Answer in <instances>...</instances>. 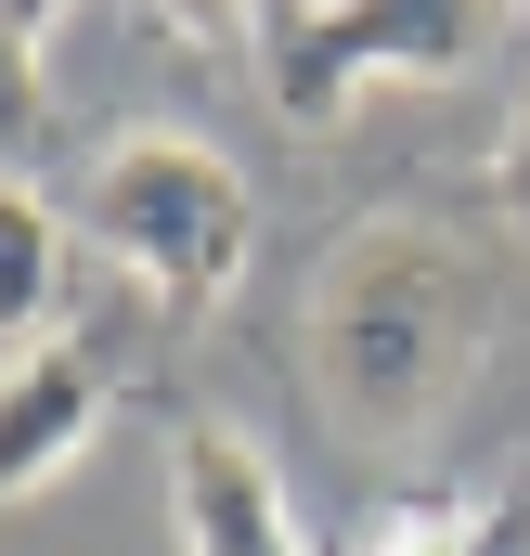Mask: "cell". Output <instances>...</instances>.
<instances>
[{
	"label": "cell",
	"mask_w": 530,
	"mask_h": 556,
	"mask_svg": "<svg viewBox=\"0 0 530 556\" xmlns=\"http://www.w3.org/2000/svg\"><path fill=\"white\" fill-rule=\"evenodd\" d=\"M0 26H13V65H39L52 26H65V0H0Z\"/></svg>",
	"instance_id": "obj_10"
},
{
	"label": "cell",
	"mask_w": 530,
	"mask_h": 556,
	"mask_svg": "<svg viewBox=\"0 0 530 556\" xmlns=\"http://www.w3.org/2000/svg\"><path fill=\"white\" fill-rule=\"evenodd\" d=\"M492 0H272L260 65H272V117L285 130H337L376 78H453L479 65Z\"/></svg>",
	"instance_id": "obj_3"
},
{
	"label": "cell",
	"mask_w": 530,
	"mask_h": 556,
	"mask_svg": "<svg viewBox=\"0 0 530 556\" xmlns=\"http://www.w3.org/2000/svg\"><path fill=\"white\" fill-rule=\"evenodd\" d=\"M104 402H117V363L91 350V324L39 337V350H0V492L39 505L91 440H104Z\"/></svg>",
	"instance_id": "obj_5"
},
{
	"label": "cell",
	"mask_w": 530,
	"mask_h": 556,
	"mask_svg": "<svg viewBox=\"0 0 530 556\" xmlns=\"http://www.w3.org/2000/svg\"><path fill=\"white\" fill-rule=\"evenodd\" d=\"M65 247H91L78 207H52V194L13 168V181H0V350L65 337Z\"/></svg>",
	"instance_id": "obj_6"
},
{
	"label": "cell",
	"mask_w": 530,
	"mask_h": 556,
	"mask_svg": "<svg viewBox=\"0 0 530 556\" xmlns=\"http://www.w3.org/2000/svg\"><path fill=\"white\" fill-rule=\"evenodd\" d=\"M479 337H492V298H479V260L440 220H363V233H337L324 273H311V324H298L311 389L363 440L427 427L466 389Z\"/></svg>",
	"instance_id": "obj_1"
},
{
	"label": "cell",
	"mask_w": 530,
	"mask_h": 556,
	"mask_svg": "<svg viewBox=\"0 0 530 556\" xmlns=\"http://www.w3.org/2000/svg\"><path fill=\"white\" fill-rule=\"evenodd\" d=\"M78 233L168 311H220L260 260V194L207 130H117L78 168Z\"/></svg>",
	"instance_id": "obj_2"
},
{
	"label": "cell",
	"mask_w": 530,
	"mask_h": 556,
	"mask_svg": "<svg viewBox=\"0 0 530 556\" xmlns=\"http://www.w3.org/2000/svg\"><path fill=\"white\" fill-rule=\"evenodd\" d=\"M350 556H505V518H492L479 492H414V505H389Z\"/></svg>",
	"instance_id": "obj_7"
},
{
	"label": "cell",
	"mask_w": 530,
	"mask_h": 556,
	"mask_svg": "<svg viewBox=\"0 0 530 556\" xmlns=\"http://www.w3.org/2000/svg\"><path fill=\"white\" fill-rule=\"evenodd\" d=\"M168 544L181 556H324L298 492H285V466L220 415L168 427Z\"/></svg>",
	"instance_id": "obj_4"
},
{
	"label": "cell",
	"mask_w": 530,
	"mask_h": 556,
	"mask_svg": "<svg viewBox=\"0 0 530 556\" xmlns=\"http://www.w3.org/2000/svg\"><path fill=\"white\" fill-rule=\"evenodd\" d=\"M142 13H155L168 39H194V52H247L272 26V0H142Z\"/></svg>",
	"instance_id": "obj_8"
},
{
	"label": "cell",
	"mask_w": 530,
	"mask_h": 556,
	"mask_svg": "<svg viewBox=\"0 0 530 556\" xmlns=\"http://www.w3.org/2000/svg\"><path fill=\"white\" fill-rule=\"evenodd\" d=\"M492 194H505V233L530 247V91H518V117H505V142H492Z\"/></svg>",
	"instance_id": "obj_9"
}]
</instances>
